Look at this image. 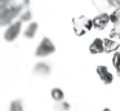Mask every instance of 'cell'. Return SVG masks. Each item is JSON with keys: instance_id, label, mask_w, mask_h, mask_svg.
Returning a JSON list of instances; mask_svg holds the SVG:
<instances>
[{"instance_id": "obj_9", "label": "cell", "mask_w": 120, "mask_h": 111, "mask_svg": "<svg viewBox=\"0 0 120 111\" xmlns=\"http://www.w3.org/2000/svg\"><path fill=\"white\" fill-rule=\"evenodd\" d=\"M105 43V52L106 53H112V52H117V49L120 48V44L117 40H114V39H103Z\"/></svg>"}, {"instance_id": "obj_17", "label": "cell", "mask_w": 120, "mask_h": 111, "mask_svg": "<svg viewBox=\"0 0 120 111\" xmlns=\"http://www.w3.org/2000/svg\"><path fill=\"white\" fill-rule=\"evenodd\" d=\"M71 106L68 102H65V101H62V102H57V105H56V111H70Z\"/></svg>"}, {"instance_id": "obj_15", "label": "cell", "mask_w": 120, "mask_h": 111, "mask_svg": "<svg viewBox=\"0 0 120 111\" xmlns=\"http://www.w3.org/2000/svg\"><path fill=\"white\" fill-rule=\"evenodd\" d=\"M112 65H114L117 75L120 76V52H115L114 57H112Z\"/></svg>"}, {"instance_id": "obj_13", "label": "cell", "mask_w": 120, "mask_h": 111, "mask_svg": "<svg viewBox=\"0 0 120 111\" xmlns=\"http://www.w3.org/2000/svg\"><path fill=\"white\" fill-rule=\"evenodd\" d=\"M9 111H23V103L21 100H14L9 105Z\"/></svg>"}, {"instance_id": "obj_16", "label": "cell", "mask_w": 120, "mask_h": 111, "mask_svg": "<svg viewBox=\"0 0 120 111\" xmlns=\"http://www.w3.org/2000/svg\"><path fill=\"white\" fill-rule=\"evenodd\" d=\"M31 18H32V14L30 12V9H27V8L22 10V13L19 14V21L21 22H30Z\"/></svg>"}, {"instance_id": "obj_2", "label": "cell", "mask_w": 120, "mask_h": 111, "mask_svg": "<svg viewBox=\"0 0 120 111\" xmlns=\"http://www.w3.org/2000/svg\"><path fill=\"white\" fill-rule=\"evenodd\" d=\"M72 28L74 32L78 36H83L88 31H90L93 27V19L85 17V15H79V17L72 18Z\"/></svg>"}, {"instance_id": "obj_21", "label": "cell", "mask_w": 120, "mask_h": 111, "mask_svg": "<svg viewBox=\"0 0 120 111\" xmlns=\"http://www.w3.org/2000/svg\"><path fill=\"white\" fill-rule=\"evenodd\" d=\"M102 111H111V110H110V108H103Z\"/></svg>"}, {"instance_id": "obj_11", "label": "cell", "mask_w": 120, "mask_h": 111, "mask_svg": "<svg viewBox=\"0 0 120 111\" xmlns=\"http://www.w3.org/2000/svg\"><path fill=\"white\" fill-rule=\"evenodd\" d=\"M92 3L101 13H107L110 8H112L110 0H92Z\"/></svg>"}, {"instance_id": "obj_19", "label": "cell", "mask_w": 120, "mask_h": 111, "mask_svg": "<svg viewBox=\"0 0 120 111\" xmlns=\"http://www.w3.org/2000/svg\"><path fill=\"white\" fill-rule=\"evenodd\" d=\"M110 3H111V5L114 8H119L120 7V0H110Z\"/></svg>"}, {"instance_id": "obj_12", "label": "cell", "mask_w": 120, "mask_h": 111, "mask_svg": "<svg viewBox=\"0 0 120 111\" xmlns=\"http://www.w3.org/2000/svg\"><path fill=\"white\" fill-rule=\"evenodd\" d=\"M50 97H52V100L56 101V102H62L63 98H65V93H63V90L60 89V88H53V89L50 90Z\"/></svg>"}, {"instance_id": "obj_8", "label": "cell", "mask_w": 120, "mask_h": 111, "mask_svg": "<svg viewBox=\"0 0 120 111\" xmlns=\"http://www.w3.org/2000/svg\"><path fill=\"white\" fill-rule=\"evenodd\" d=\"M50 71H52V69H50L49 63H47V62H38V63L35 65V67H34L35 74L41 75V76H47V75H49Z\"/></svg>"}, {"instance_id": "obj_3", "label": "cell", "mask_w": 120, "mask_h": 111, "mask_svg": "<svg viewBox=\"0 0 120 111\" xmlns=\"http://www.w3.org/2000/svg\"><path fill=\"white\" fill-rule=\"evenodd\" d=\"M56 52V46L52 43L49 38H43L40 40L39 45H38L36 50H35V56L36 57H47L49 54L54 53Z\"/></svg>"}, {"instance_id": "obj_20", "label": "cell", "mask_w": 120, "mask_h": 111, "mask_svg": "<svg viewBox=\"0 0 120 111\" xmlns=\"http://www.w3.org/2000/svg\"><path fill=\"white\" fill-rule=\"evenodd\" d=\"M8 1H12V0H1V3H8Z\"/></svg>"}, {"instance_id": "obj_6", "label": "cell", "mask_w": 120, "mask_h": 111, "mask_svg": "<svg viewBox=\"0 0 120 111\" xmlns=\"http://www.w3.org/2000/svg\"><path fill=\"white\" fill-rule=\"evenodd\" d=\"M109 22H111L109 13H99L98 15L93 18V27L97 30H103Z\"/></svg>"}, {"instance_id": "obj_10", "label": "cell", "mask_w": 120, "mask_h": 111, "mask_svg": "<svg viewBox=\"0 0 120 111\" xmlns=\"http://www.w3.org/2000/svg\"><path fill=\"white\" fill-rule=\"evenodd\" d=\"M38 28H39L38 22H30L23 31V36L26 39H34L35 35H36V32H38Z\"/></svg>"}, {"instance_id": "obj_14", "label": "cell", "mask_w": 120, "mask_h": 111, "mask_svg": "<svg viewBox=\"0 0 120 111\" xmlns=\"http://www.w3.org/2000/svg\"><path fill=\"white\" fill-rule=\"evenodd\" d=\"M110 19H111V22L114 23V25L120 23V7L114 9V12L110 14Z\"/></svg>"}, {"instance_id": "obj_18", "label": "cell", "mask_w": 120, "mask_h": 111, "mask_svg": "<svg viewBox=\"0 0 120 111\" xmlns=\"http://www.w3.org/2000/svg\"><path fill=\"white\" fill-rule=\"evenodd\" d=\"M110 38L111 39H120V23L115 25V27L110 31Z\"/></svg>"}, {"instance_id": "obj_1", "label": "cell", "mask_w": 120, "mask_h": 111, "mask_svg": "<svg viewBox=\"0 0 120 111\" xmlns=\"http://www.w3.org/2000/svg\"><path fill=\"white\" fill-rule=\"evenodd\" d=\"M26 8L21 4H16L13 1L8 3H0V27L9 26L11 23L14 22L17 17L22 13V10Z\"/></svg>"}, {"instance_id": "obj_22", "label": "cell", "mask_w": 120, "mask_h": 111, "mask_svg": "<svg viewBox=\"0 0 120 111\" xmlns=\"http://www.w3.org/2000/svg\"><path fill=\"white\" fill-rule=\"evenodd\" d=\"M0 3H1V0H0Z\"/></svg>"}, {"instance_id": "obj_7", "label": "cell", "mask_w": 120, "mask_h": 111, "mask_svg": "<svg viewBox=\"0 0 120 111\" xmlns=\"http://www.w3.org/2000/svg\"><path fill=\"white\" fill-rule=\"evenodd\" d=\"M89 52L92 54H99V53H103L105 52V43H103V39L101 38H97L92 41V44L89 45Z\"/></svg>"}, {"instance_id": "obj_4", "label": "cell", "mask_w": 120, "mask_h": 111, "mask_svg": "<svg viewBox=\"0 0 120 111\" xmlns=\"http://www.w3.org/2000/svg\"><path fill=\"white\" fill-rule=\"evenodd\" d=\"M21 31H22V22L21 21H14L4 31V39H5V41H8V43L14 41L19 36Z\"/></svg>"}, {"instance_id": "obj_5", "label": "cell", "mask_w": 120, "mask_h": 111, "mask_svg": "<svg viewBox=\"0 0 120 111\" xmlns=\"http://www.w3.org/2000/svg\"><path fill=\"white\" fill-rule=\"evenodd\" d=\"M96 71H97V75L99 76V79H101V81L103 84L109 85L114 81V75L109 71V69L106 66H97Z\"/></svg>"}]
</instances>
